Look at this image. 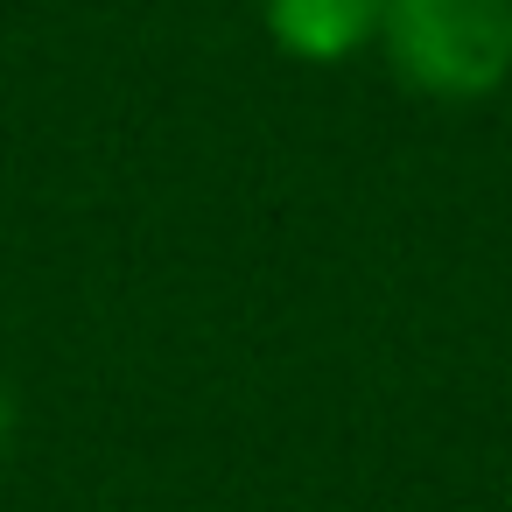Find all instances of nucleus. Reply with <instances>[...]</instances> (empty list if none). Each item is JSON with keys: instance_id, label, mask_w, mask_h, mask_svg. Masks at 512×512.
<instances>
[{"instance_id": "1", "label": "nucleus", "mask_w": 512, "mask_h": 512, "mask_svg": "<svg viewBox=\"0 0 512 512\" xmlns=\"http://www.w3.org/2000/svg\"><path fill=\"white\" fill-rule=\"evenodd\" d=\"M379 50L428 99H491L512 78V0H386Z\"/></svg>"}, {"instance_id": "2", "label": "nucleus", "mask_w": 512, "mask_h": 512, "mask_svg": "<svg viewBox=\"0 0 512 512\" xmlns=\"http://www.w3.org/2000/svg\"><path fill=\"white\" fill-rule=\"evenodd\" d=\"M379 15H386V0H260L267 36L302 64L358 57L365 43H379Z\"/></svg>"}, {"instance_id": "3", "label": "nucleus", "mask_w": 512, "mask_h": 512, "mask_svg": "<svg viewBox=\"0 0 512 512\" xmlns=\"http://www.w3.org/2000/svg\"><path fill=\"white\" fill-rule=\"evenodd\" d=\"M0 449H8V393H0Z\"/></svg>"}]
</instances>
